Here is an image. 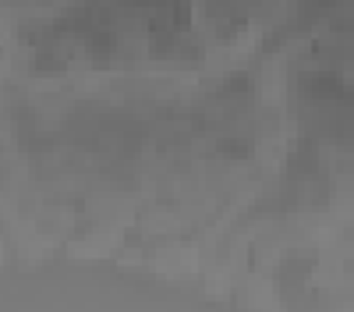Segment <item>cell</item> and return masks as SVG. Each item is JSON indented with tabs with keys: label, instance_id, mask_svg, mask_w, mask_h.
Wrapping results in <instances>:
<instances>
[{
	"label": "cell",
	"instance_id": "obj_1",
	"mask_svg": "<svg viewBox=\"0 0 354 312\" xmlns=\"http://www.w3.org/2000/svg\"><path fill=\"white\" fill-rule=\"evenodd\" d=\"M216 153H220V156H230V160H241V156L252 153V142H248V138H230V135H227V138L216 142Z\"/></svg>",
	"mask_w": 354,
	"mask_h": 312
}]
</instances>
